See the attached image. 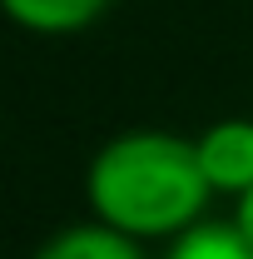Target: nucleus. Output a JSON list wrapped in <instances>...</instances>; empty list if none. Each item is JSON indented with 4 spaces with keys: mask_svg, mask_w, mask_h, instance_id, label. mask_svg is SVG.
Wrapping results in <instances>:
<instances>
[{
    "mask_svg": "<svg viewBox=\"0 0 253 259\" xmlns=\"http://www.w3.org/2000/svg\"><path fill=\"white\" fill-rule=\"evenodd\" d=\"M104 10L109 0H0V15L30 35H80Z\"/></svg>",
    "mask_w": 253,
    "mask_h": 259,
    "instance_id": "20e7f679",
    "label": "nucleus"
},
{
    "mask_svg": "<svg viewBox=\"0 0 253 259\" xmlns=\"http://www.w3.org/2000/svg\"><path fill=\"white\" fill-rule=\"evenodd\" d=\"M164 259H253V239L233 220H209L204 214L164 244Z\"/></svg>",
    "mask_w": 253,
    "mask_h": 259,
    "instance_id": "39448f33",
    "label": "nucleus"
},
{
    "mask_svg": "<svg viewBox=\"0 0 253 259\" xmlns=\"http://www.w3.org/2000/svg\"><path fill=\"white\" fill-rule=\"evenodd\" d=\"M194 150H199V169H204L214 194L233 199L238 190L253 185V120L248 115H228V120L204 125Z\"/></svg>",
    "mask_w": 253,
    "mask_h": 259,
    "instance_id": "f03ea898",
    "label": "nucleus"
},
{
    "mask_svg": "<svg viewBox=\"0 0 253 259\" xmlns=\"http://www.w3.org/2000/svg\"><path fill=\"white\" fill-rule=\"evenodd\" d=\"M30 259H149L139 239H129L124 229L104 225V220H85V225H65L55 229Z\"/></svg>",
    "mask_w": 253,
    "mask_h": 259,
    "instance_id": "7ed1b4c3",
    "label": "nucleus"
},
{
    "mask_svg": "<svg viewBox=\"0 0 253 259\" xmlns=\"http://www.w3.org/2000/svg\"><path fill=\"white\" fill-rule=\"evenodd\" d=\"M209 199L214 190L199 169V150L174 130H119L85 164L90 214L139 244H169L204 220Z\"/></svg>",
    "mask_w": 253,
    "mask_h": 259,
    "instance_id": "f257e3e1",
    "label": "nucleus"
},
{
    "mask_svg": "<svg viewBox=\"0 0 253 259\" xmlns=\"http://www.w3.org/2000/svg\"><path fill=\"white\" fill-rule=\"evenodd\" d=\"M228 220H233V225H238V229L253 239V185L233 194V214H228Z\"/></svg>",
    "mask_w": 253,
    "mask_h": 259,
    "instance_id": "423d86ee",
    "label": "nucleus"
}]
</instances>
